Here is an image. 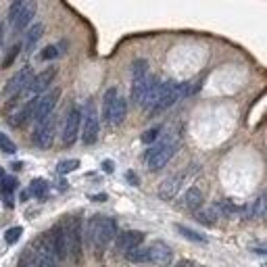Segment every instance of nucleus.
Returning a JSON list of instances; mask_svg holds the SVG:
<instances>
[{
	"mask_svg": "<svg viewBox=\"0 0 267 267\" xmlns=\"http://www.w3.org/2000/svg\"><path fill=\"white\" fill-rule=\"evenodd\" d=\"M117 234V221L113 217H102V215H94L88 223V244L94 247V255L96 259H100L104 255V250Z\"/></svg>",
	"mask_w": 267,
	"mask_h": 267,
	"instance_id": "1",
	"label": "nucleus"
},
{
	"mask_svg": "<svg viewBox=\"0 0 267 267\" xmlns=\"http://www.w3.org/2000/svg\"><path fill=\"white\" fill-rule=\"evenodd\" d=\"M23 261H27L33 267H59V259L54 255L52 242H50V232L42 234L36 242H32L27 255L23 257Z\"/></svg>",
	"mask_w": 267,
	"mask_h": 267,
	"instance_id": "2",
	"label": "nucleus"
},
{
	"mask_svg": "<svg viewBox=\"0 0 267 267\" xmlns=\"http://www.w3.org/2000/svg\"><path fill=\"white\" fill-rule=\"evenodd\" d=\"M175 150H178V140H175L173 136H167V138L157 140V142H154L150 149L146 150V157H144L149 169H152V171L163 169V167L173 159Z\"/></svg>",
	"mask_w": 267,
	"mask_h": 267,
	"instance_id": "3",
	"label": "nucleus"
},
{
	"mask_svg": "<svg viewBox=\"0 0 267 267\" xmlns=\"http://www.w3.org/2000/svg\"><path fill=\"white\" fill-rule=\"evenodd\" d=\"M63 230H65V244H67V257H71L75 265H82V219L80 215L67 217L63 221Z\"/></svg>",
	"mask_w": 267,
	"mask_h": 267,
	"instance_id": "4",
	"label": "nucleus"
},
{
	"mask_svg": "<svg viewBox=\"0 0 267 267\" xmlns=\"http://www.w3.org/2000/svg\"><path fill=\"white\" fill-rule=\"evenodd\" d=\"M98 128H100V123H98V111L94 107L92 100L86 102V107H83V113H82V125H80V134H82V142L86 146H92L98 138Z\"/></svg>",
	"mask_w": 267,
	"mask_h": 267,
	"instance_id": "5",
	"label": "nucleus"
},
{
	"mask_svg": "<svg viewBox=\"0 0 267 267\" xmlns=\"http://www.w3.org/2000/svg\"><path fill=\"white\" fill-rule=\"evenodd\" d=\"M59 98H61V90H59V88H52L50 92L38 96L36 109H33V117H32L33 121H36V123H42L44 119L50 117V115L54 113V109H57Z\"/></svg>",
	"mask_w": 267,
	"mask_h": 267,
	"instance_id": "6",
	"label": "nucleus"
},
{
	"mask_svg": "<svg viewBox=\"0 0 267 267\" xmlns=\"http://www.w3.org/2000/svg\"><path fill=\"white\" fill-rule=\"evenodd\" d=\"M54 132H57V117L54 113L44 119L42 123H38L36 132H33V144L38 146V149H50L52 142H54Z\"/></svg>",
	"mask_w": 267,
	"mask_h": 267,
	"instance_id": "7",
	"label": "nucleus"
},
{
	"mask_svg": "<svg viewBox=\"0 0 267 267\" xmlns=\"http://www.w3.org/2000/svg\"><path fill=\"white\" fill-rule=\"evenodd\" d=\"M32 77H33V69L30 65H25L23 69H19V71L9 80V83H6L4 94L11 96V98H19L21 94H23V90L27 88V83L32 82Z\"/></svg>",
	"mask_w": 267,
	"mask_h": 267,
	"instance_id": "8",
	"label": "nucleus"
},
{
	"mask_svg": "<svg viewBox=\"0 0 267 267\" xmlns=\"http://www.w3.org/2000/svg\"><path fill=\"white\" fill-rule=\"evenodd\" d=\"M54 75H57V67H48V69H44L42 73L33 75V77H32V82L27 83V88L23 90V94H25V96L36 98L38 94L46 92L48 86H50L52 80H54Z\"/></svg>",
	"mask_w": 267,
	"mask_h": 267,
	"instance_id": "9",
	"label": "nucleus"
},
{
	"mask_svg": "<svg viewBox=\"0 0 267 267\" xmlns=\"http://www.w3.org/2000/svg\"><path fill=\"white\" fill-rule=\"evenodd\" d=\"M80 125H82V111L73 107L65 117V125H63V144L73 146L77 136H80Z\"/></svg>",
	"mask_w": 267,
	"mask_h": 267,
	"instance_id": "10",
	"label": "nucleus"
},
{
	"mask_svg": "<svg viewBox=\"0 0 267 267\" xmlns=\"http://www.w3.org/2000/svg\"><path fill=\"white\" fill-rule=\"evenodd\" d=\"M180 98V83H175V82H161V94H159V100L157 104L152 107L150 113H161V111H165V109H169L171 104L175 102Z\"/></svg>",
	"mask_w": 267,
	"mask_h": 267,
	"instance_id": "11",
	"label": "nucleus"
},
{
	"mask_svg": "<svg viewBox=\"0 0 267 267\" xmlns=\"http://www.w3.org/2000/svg\"><path fill=\"white\" fill-rule=\"evenodd\" d=\"M146 261H152L154 265H171L173 263V250L165 242H152L146 249Z\"/></svg>",
	"mask_w": 267,
	"mask_h": 267,
	"instance_id": "12",
	"label": "nucleus"
},
{
	"mask_svg": "<svg viewBox=\"0 0 267 267\" xmlns=\"http://www.w3.org/2000/svg\"><path fill=\"white\" fill-rule=\"evenodd\" d=\"M144 240V234L138 230H128V232H121V234L117 236V242H115V250L117 252H128L132 249H138L140 244Z\"/></svg>",
	"mask_w": 267,
	"mask_h": 267,
	"instance_id": "13",
	"label": "nucleus"
},
{
	"mask_svg": "<svg viewBox=\"0 0 267 267\" xmlns=\"http://www.w3.org/2000/svg\"><path fill=\"white\" fill-rule=\"evenodd\" d=\"M186 180V173L184 171H180V173H175L171 175V178H167L163 184L159 186V196L163 200H171L175 194L180 192V188H182V182Z\"/></svg>",
	"mask_w": 267,
	"mask_h": 267,
	"instance_id": "14",
	"label": "nucleus"
},
{
	"mask_svg": "<svg viewBox=\"0 0 267 267\" xmlns=\"http://www.w3.org/2000/svg\"><path fill=\"white\" fill-rule=\"evenodd\" d=\"M125 115H128V102H125L123 96H117L113 107H111V111H109V115L104 119H107V123L111 125V128H119V125L125 121Z\"/></svg>",
	"mask_w": 267,
	"mask_h": 267,
	"instance_id": "15",
	"label": "nucleus"
},
{
	"mask_svg": "<svg viewBox=\"0 0 267 267\" xmlns=\"http://www.w3.org/2000/svg\"><path fill=\"white\" fill-rule=\"evenodd\" d=\"M36 11H38V2H36V0H25V4H23V9H21L19 17L15 19V23H13L15 32H23L25 27L33 21V17H36Z\"/></svg>",
	"mask_w": 267,
	"mask_h": 267,
	"instance_id": "16",
	"label": "nucleus"
},
{
	"mask_svg": "<svg viewBox=\"0 0 267 267\" xmlns=\"http://www.w3.org/2000/svg\"><path fill=\"white\" fill-rule=\"evenodd\" d=\"M50 242L54 249V255H57L59 263L67 259V244H65V230H63V223H59L57 228L50 232Z\"/></svg>",
	"mask_w": 267,
	"mask_h": 267,
	"instance_id": "17",
	"label": "nucleus"
},
{
	"mask_svg": "<svg viewBox=\"0 0 267 267\" xmlns=\"http://www.w3.org/2000/svg\"><path fill=\"white\" fill-rule=\"evenodd\" d=\"M150 80H152V75L134 77L132 80V102L134 104H140V107H142V100L146 96V90L150 86Z\"/></svg>",
	"mask_w": 267,
	"mask_h": 267,
	"instance_id": "18",
	"label": "nucleus"
},
{
	"mask_svg": "<svg viewBox=\"0 0 267 267\" xmlns=\"http://www.w3.org/2000/svg\"><path fill=\"white\" fill-rule=\"evenodd\" d=\"M36 100H38V96L36 98H32V100H27L25 102V107L17 111V115L11 119V123L15 125V128H23V125L27 121H32V117H33V109H36Z\"/></svg>",
	"mask_w": 267,
	"mask_h": 267,
	"instance_id": "19",
	"label": "nucleus"
},
{
	"mask_svg": "<svg viewBox=\"0 0 267 267\" xmlns=\"http://www.w3.org/2000/svg\"><path fill=\"white\" fill-rule=\"evenodd\" d=\"M184 205L188 207V209H192V211H196V209H200V205H202V190L199 186H190L186 190V194H184Z\"/></svg>",
	"mask_w": 267,
	"mask_h": 267,
	"instance_id": "20",
	"label": "nucleus"
},
{
	"mask_svg": "<svg viewBox=\"0 0 267 267\" xmlns=\"http://www.w3.org/2000/svg\"><path fill=\"white\" fill-rule=\"evenodd\" d=\"M42 33H44V25H42V23H36L30 32H27V38H25V48H27V50H33V46L38 44Z\"/></svg>",
	"mask_w": 267,
	"mask_h": 267,
	"instance_id": "21",
	"label": "nucleus"
},
{
	"mask_svg": "<svg viewBox=\"0 0 267 267\" xmlns=\"http://www.w3.org/2000/svg\"><path fill=\"white\" fill-rule=\"evenodd\" d=\"M175 230H178V234H182L184 238H188V240H192V242H199V244H205L207 242V236L205 234L194 232L192 228H188V226H175Z\"/></svg>",
	"mask_w": 267,
	"mask_h": 267,
	"instance_id": "22",
	"label": "nucleus"
},
{
	"mask_svg": "<svg viewBox=\"0 0 267 267\" xmlns=\"http://www.w3.org/2000/svg\"><path fill=\"white\" fill-rule=\"evenodd\" d=\"M144 75H150L149 61H146V59L134 61V63H132V80H134V77H144Z\"/></svg>",
	"mask_w": 267,
	"mask_h": 267,
	"instance_id": "23",
	"label": "nucleus"
},
{
	"mask_svg": "<svg viewBox=\"0 0 267 267\" xmlns=\"http://www.w3.org/2000/svg\"><path fill=\"white\" fill-rule=\"evenodd\" d=\"M217 217H219V207L213 205V207H209L207 211H200V213L196 215V219L202 221V223H213Z\"/></svg>",
	"mask_w": 267,
	"mask_h": 267,
	"instance_id": "24",
	"label": "nucleus"
},
{
	"mask_svg": "<svg viewBox=\"0 0 267 267\" xmlns=\"http://www.w3.org/2000/svg\"><path fill=\"white\" fill-rule=\"evenodd\" d=\"M30 192H32L33 196H38V199H44L46 192H48V184H46V180H42V178L33 180V182H32V186H30Z\"/></svg>",
	"mask_w": 267,
	"mask_h": 267,
	"instance_id": "25",
	"label": "nucleus"
},
{
	"mask_svg": "<svg viewBox=\"0 0 267 267\" xmlns=\"http://www.w3.org/2000/svg\"><path fill=\"white\" fill-rule=\"evenodd\" d=\"M125 259H128L130 263H146V249H142V247L132 249L125 252Z\"/></svg>",
	"mask_w": 267,
	"mask_h": 267,
	"instance_id": "26",
	"label": "nucleus"
},
{
	"mask_svg": "<svg viewBox=\"0 0 267 267\" xmlns=\"http://www.w3.org/2000/svg\"><path fill=\"white\" fill-rule=\"evenodd\" d=\"M117 96H119L117 88H109V90H107V94H104V102H102V115H104V117L109 115V111H111V107H113V102H115Z\"/></svg>",
	"mask_w": 267,
	"mask_h": 267,
	"instance_id": "27",
	"label": "nucleus"
},
{
	"mask_svg": "<svg viewBox=\"0 0 267 267\" xmlns=\"http://www.w3.org/2000/svg\"><path fill=\"white\" fill-rule=\"evenodd\" d=\"M77 167H80V161L77 159H67V161H61V163L57 165V171L59 173H71L75 171Z\"/></svg>",
	"mask_w": 267,
	"mask_h": 267,
	"instance_id": "28",
	"label": "nucleus"
},
{
	"mask_svg": "<svg viewBox=\"0 0 267 267\" xmlns=\"http://www.w3.org/2000/svg\"><path fill=\"white\" fill-rule=\"evenodd\" d=\"M21 234H23V228L21 226H15V228H9L4 232V240L9 242V244H15L19 238H21Z\"/></svg>",
	"mask_w": 267,
	"mask_h": 267,
	"instance_id": "29",
	"label": "nucleus"
},
{
	"mask_svg": "<svg viewBox=\"0 0 267 267\" xmlns=\"http://www.w3.org/2000/svg\"><path fill=\"white\" fill-rule=\"evenodd\" d=\"M0 149H2L6 154H13L17 150V146L9 136H6V134H0Z\"/></svg>",
	"mask_w": 267,
	"mask_h": 267,
	"instance_id": "30",
	"label": "nucleus"
},
{
	"mask_svg": "<svg viewBox=\"0 0 267 267\" xmlns=\"http://www.w3.org/2000/svg\"><path fill=\"white\" fill-rule=\"evenodd\" d=\"M23 4H25V0H13L11 9H9V21H11V23H15V19L19 17L21 9H23Z\"/></svg>",
	"mask_w": 267,
	"mask_h": 267,
	"instance_id": "31",
	"label": "nucleus"
},
{
	"mask_svg": "<svg viewBox=\"0 0 267 267\" xmlns=\"http://www.w3.org/2000/svg\"><path fill=\"white\" fill-rule=\"evenodd\" d=\"M159 132H161V128H152V130H146L142 136H140V140H142L144 144H154L157 142V138H159Z\"/></svg>",
	"mask_w": 267,
	"mask_h": 267,
	"instance_id": "32",
	"label": "nucleus"
},
{
	"mask_svg": "<svg viewBox=\"0 0 267 267\" xmlns=\"http://www.w3.org/2000/svg\"><path fill=\"white\" fill-rule=\"evenodd\" d=\"M59 54H61L59 52V46H46L44 50L40 52V59L42 61H52V59H57Z\"/></svg>",
	"mask_w": 267,
	"mask_h": 267,
	"instance_id": "33",
	"label": "nucleus"
},
{
	"mask_svg": "<svg viewBox=\"0 0 267 267\" xmlns=\"http://www.w3.org/2000/svg\"><path fill=\"white\" fill-rule=\"evenodd\" d=\"M17 188V180L15 178H2V186H0V192L11 194Z\"/></svg>",
	"mask_w": 267,
	"mask_h": 267,
	"instance_id": "34",
	"label": "nucleus"
},
{
	"mask_svg": "<svg viewBox=\"0 0 267 267\" xmlns=\"http://www.w3.org/2000/svg\"><path fill=\"white\" fill-rule=\"evenodd\" d=\"M19 50H21V46L19 44H15L9 50V54H6V59H4V63H2V67H11L13 65V61H15L17 57H19Z\"/></svg>",
	"mask_w": 267,
	"mask_h": 267,
	"instance_id": "35",
	"label": "nucleus"
},
{
	"mask_svg": "<svg viewBox=\"0 0 267 267\" xmlns=\"http://www.w3.org/2000/svg\"><path fill=\"white\" fill-rule=\"evenodd\" d=\"M125 178H128V182H132V184H138V175H136V173L128 171V175H125Z\"/></svg>",
	"mask_w": 267,
	"mask_h": 267,
	"instance_id": "36",
	"label": "nucleus"
},
{
	"mask_svg": "<svg viewBox=\"0 0 267 267\" xmlns=\"http://www.w3.org/2000/svg\"><path fill=\"white\" fill-rule=\"evenodd\" d=\"M102 169L107 171V173H111V171H113V163H111V161H104V163H102Z\"/></svg>",
	"mask_w": 267,
	"mask_h": 267,
	"instance_id": "37",
	"label": "nucleus"
},
{
	"mask_svg": "<svg viewBox=\"0 0 267 267\" xmlns=\"http://www.w3.org/2000/svg\"><path fill=\"white\" fill-rule=\"evenodd\" d=\"M173 267H194L190 261H182V263H178V265H173Z\"/></svg>",
	"mask_w": 267,
	"mask_h": 267,
	"instance_id": "38",
	"label": "nucleus"
},
{
	"mask_svg": "<svg viewBox=\"0 0 267 267\" xmlns=\"http://www.w3.org/2000/svg\"><path fill=\"white\" fill-rule=\"evenodd\" d=\"M2 178H4V169L0 167V182H2Z\"/></svg>",
	"mask_w": 267,
	"mask_h": 267,
	"instance_id": "39",
	"label": "nucleus"
},
{
	"mask_svg": "<svg viewBox=\"0 0 267 267\" xmlns=\"http://www.w3.org/2000/svg\"><path fill=\"white\" fill-rule=\"evenodd\" d=\"M0 44H2V25H0Z\"/></svg>",
	"mask_w": 267,
	"mask_h": 267,
	"instance_id": "40",
	"label": "nucleus"
}]
</instances>
